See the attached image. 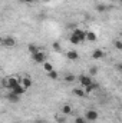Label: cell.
<instances>
[{
  "label": "cell",
  "mask_w": 122,
  "mask_h": 123,
  "mask_svg": "<svg viewBox=\"0 0 122 123\" xmlns=\"http://www.w3.org/2000/svg\"><path fill=\"white\" fill-rule=\"evenodd\" d=\"M55 119H56V122L58 123H66V115H56L55 116Z\"/></svg>",
  "instance_id": "2e32d148"
},
{
  "label": "cell",
  "mask_w": 122,
  "mask_h": 123,
  "mask_svg": "<svg viewBox=\"0 0 122 123\" xmlns=\"http://www.w3.org/2000/svg\"><path fill=\"white\" fill-rule=\"evenodd\" d=\"M62 113L63 115H66V116H69V115H72V112H73V109H72V106L70 105H63L61 107Z\"/></svg>",
  "instance_id": "4fadbf2b"
},
{
  "label": "cell",
  "mask_w": 122,
  "mask_h": 123,
  "mask_svg": "<svg viewBox=\"0 0 122 123\" xmlns=\"http://www.w3.org/2000/svg\"><path fill=\"white\" fill-rule=\"evenodd\" d=\"M19 83H20V77H17V76H6L1 80V86L4 89H9V90H12L13 87H16Z\"/></svg>",
  "instance_id": "7a4b0ae2"
},
{
  "label": "cell",
  "mask_w": 122,
  "mask_h": 123,
  "mask_svg": "<svg viewBox=\"0 0 122 123\" xmlns=\"http://www.w3.org/2000/svg\"><path fill=\"white\" fill-rule=\"evenodd\" d=\"M26 90H27V89H26V87H25V86H23L22 83H19V85H17L16 87H13V89H12V92L17 93L19 96H23V94H25V92H26Z\"/></svg>",
  "instance_id": "8fae6325"
},
{
  "label": "cell",
  "mask_w": 122,
  "mask_h": 123,
  "mask_svg": "<svg viewBox=\"0 0 122 123\" xmlns=\"http://www.w3.org/2000/svg\"><path fill=\"white\" fill-rule=\"evenodd\" d=\"M93 89H98V83H95V82H93L92 85H89L88 87H85V90H86V93H91L92 90H93Z\"/></svg>",
  "instance_id": "7402d4cb"
},
{
  "label": "cell",
  "mask_w": 122,
  "mask_h": 123,
  "mask_svg": "<svg viewBox=\"0 0 122 123\" xmlns=\"http://www.w3.org/2000/svg\"><path fill=\"white\" fill-rule=\"evenodd\" d=\"M92 76L91 74H81L79 76V85L82 87H88L89 85H92Z\"/></svg>",
  "instance_id": "5b68a950"
},
{
  "label": "cell",
  "mask_w": 122,
  "mask_h": 123,
  "mask_svg": "<svg viewBox=\"0 0 122 123\" xmlns=\"http://www.w3.org/2000/svg\"><path fill=\"white\" fill-rule=\"evenodd\" d=\"M69 40H70L72 44H79L83 40H86V31L76 27L75 30H72V33L69 34Z\"/></svg>",
  "instance_id": "6da1fadb"
},
{
  "label": "cell",
  "mask_w": 122,
  "mask_h": 123,
  "mask_svg": "<svg viewBox=\"0 0 122 123\" xmlns=\"http://www.w3.org/2000/svg\"><path fill=\"white\" fill-rule=\"evenodd\" d=\"M103 57H105V52L103 50H101V49L93 50V53H92V59L93 60H99V59H103Z\"/></svg>",
  "instance_id": "30bf717a"
},
{
  "label": "cell",
  "mask_w": 122,
  "mask_h": 123,
  "mask_svg": "<svg viewBox=\"0 0 122 123\" xmlns=\"http://www.w3.org/2000/svg\"><path fill=\"white\" fill-rule=\"evenodd\" d=\"M43 69H45V72H46V73H49V72H52V70H53V66H52L49 62H45V63H43Z\"/></svg>",
  "instance_id": "ac0fdd59"
},
{
  "label": "cell",
  "mask_w": 122,
  "mask_h": 123,
  "mask_svg": "<svg viewBox=\"0 0 122 123\" xmlns=\"http://www.w3.org/2000/svg\"><path fill=\"white\" fill-rule=\"evenodd\" d=\"M112 1H114V0H112Z\"/></svg>",
  "instance_id": "f1b7e54d"
},
{
  "label": "cell",
  "mask_w": 122,
  "mask_h": 123,
  "mask_svg": "<svg viewBox=\"0 0 122 123\" xmlns=\"http://www.w3.org/2000/svg\"><path fill=\"white\" fill-rule=\"evenodd\" d=\"M112 44H114V47H115L116 50H122V40H119V39H115V40L112 42Z\"/></svg>",
  "instance_id": "9a60e30c"
},
{
  "label": "cell",
  "mask_w": 122,
  "mask_h": 123,
  "mask_svg": "<svg viewBox=\"0 0 122 123\" xmlns=\"http://www.w3.org/2000/svg\"><path fill=\"white\" fill-rule=\"evenodd\" d=\"M32 59H33L34 63H37V64H43V63L46 62V53H45L43 50H39L37 53L32 55Z\"/></svg>",
  "instance_id": "277c9868"
},
{
  "label": "cell",
  "mask_w": 122,
  "mask_h": 123,
  "mask_svg": "<svg viewBox=\"0 0 122 123\" xmlns=\"http://www.w3.org/2000/svg\"><path fill=\"white\" fill-rule=\"evenodd\" d=\"M98 117H99V115H98V112L95 109H88L85 112V119L88 122H95V120H98Z\"/></svg>",
  "instance_id": "8992f818"
},
{
  "label": "cell",
  "mask_w": 122,
  "mask_h": 123,
  "mask_svg": "<svg viewBox=\"0 0 122 123\" xmlns=\"http://www.w3.org/2000/svg\"><path fill=\"white\" fill-rule=\"evenodd\" d=\"M96 73H98V67H96V66H91V69H89V74H91V76H95Z\"/></svg>",
  "instance_id": "603a6c76"
},
{
  "label": "cell",
  "mask_w": 122,
  "mask_h": 123,
  "mask_svg": "<svg viewBox=\"0 0 122 123\" xmlns=\"http://www.w3.org/2000/svg\"><path fill=\"white\" fill-rule=\"evenodd\" d=\"M20 3H23V4H30V3H33L34 0H19Z\"/></svg>",
  "instance_id": "4316f807"
},
{
  "label": "cell",
  "mask_w": 122,
  "mask_h": 123,
  "mask_svg": "<svg viewBox=\"0 0 122 123\" xmlns=\"http://www.w3.org/2000/svg\"><path fill=\"white\" fill-rule=\"evenodd\" d=\"M75 74H72V73H66L65 76H63V80L66 82V83H73L75 82Z\"/></svg>",
  "instance_id": "5bb4252c"
},
{
  "label": "cell",
  "mask_w": 122,
  "mask_h": 123,
  "mask_svg": "<svg viewBox=\"0 0 122 123\" xmlns=\"http://www.w3.org/2000/svg\"><path fill=\"white\" fill-rule=\"evenodd\" d=\"M6 99H7L10 103H17V102L20 100V96H19L17 93H14V92H12V90H10V92L6 94Z\"/></svg>",
  "instance_id": "52a82bcc"
},
{
  "label": "cell",
  "mask_w": 122,
  "mask_h": 123,
  "mask_svg": "<svg viewBox=\"0 0 122 123\" xmlns=\"http://www.w3.org/2000/svg\"><path fill=\"white\" fill-rule=\"evenodd\" d=\"M47 76H49L52 80H56V79L59 77V73H58L56 70H52V72H49V73H47Z\"/></svg>",
  "instance_id": "d6986e66"
},
{
  "label": "cell",
  "mask_w": 122,
  "mask_h": 123,
  "mask_svg": "<svg viewBox=\"0 0 122 123\" xmlns=\"http://www.w3.org/2000/svg\"><path fill=\"white\" fill-rule=\"evenodd\" d=\"M20 83L26 87V89H29L32 86V79L30 76H27V74H23V76H20Z\"/></svg>",
  "instance_id": "9c48e42d"
},
{
  "label": "cell",
  "mask_w": 122,
  "mask_h": 123,
  "mask_svg": "<svg viewBox=\"0 0 122 123\" xmlns=\"http://www.w3.org/2000/svg\"><path fill=\"white\" fill-rule=\"evenodd\" d=\"M86 40L95 42V40H96V34H95L93 31H86Z\"/></svg>",
  "instance_id": "e0dca14e"
},
{
  "label": "cell",
  "mask_w": 122,
  "mask_h": 123,
  "mask_svg": "<svg viewBox=\"0 0 122 123\" xmlns=\"http://www.w3.org/2000/svg\"><path fill=\"white\" fill-rule=\"evenodd\" d=\"M27 49H29V52H30L32 55H34V53H37V52H39V49H37V46H36V44H29V46H27Z\"/></svg>",
  "instance_id": "44dd1931"
},
{
  "label": "cell",
  "mask_w": 122,
  "mask_h": 123,
  "mask_svg": "<svg viewBox=\"0 0 122 123\" xmlns=\"http://www.w3.org/2000/svg\"><path fill=\"white\" fill-rule=\"evenodd\" d=\"M72 93L76 96V97H86V90H85V87H82V86H79V87H75L73 90H72Z\"/></svg>",
  "instance_id": "ba28073f"
},
{
  "label": "cell",
  "mask_w": 122,
  "mask_h": 123,
  "mask_svg": "<svg viewBox=\"0 0 122 123\" xmlns=\"http://www.w3.org/2000/svg\"><path fill=\"white\" fill-rule=\"evenodd\" d=\"M75 123H88V120L85 117H76L75 119Z\"/></svg>",
  "instance_id": "cb8c5ba5"
},
{
  "label": "cell",
  "mask_w": 122,
  "mask_h": 123,
  "mask_svg": "<svg viewBox=\"0 0 122 123\" xmlns=\"http://www.w3.org/2000/svg\"><path fill=\"white\" fill-rule=\"evenodd\" d=\"M96 10H98L99 13H105V12L108 10V7H106L105 4H96Z\"/></svg>",
  "instance_id": "ffe728a7"
},
{
  "label": "cell",
  "mask_w": 122,
  "mask_h": 123,
  "mask_svg": "<svg viewBox=\"0 0 122 123\" xmlns=\"http://www.w3.org/2000/svg\"><path fill=\"white\" fill-rule=\"evenodd\" d=\"M115 69H116V70H118V72L122 74V63H118V64L115 66Z\"/></svg>",
  "instance_id": "484cf974"
},
{
  "label": "cell",
  "mask_w": 122,
  "mask_h": 123,
  "mask_svg": "<svg viewBox=\"0 0 122 123\" xmlns=\"http://www.w3.org/2000/svg\"><path fill=\"white\" fill-rule=\"evenodd\" d=\"M0 43H1L3 47H14L16 46V39L12 37V36H4V37H1Z\"/></svg>",
  "instance_id": "3957f363"
},
{
  "label": "cell",
  "mask_w": 122,
  "mask_h": 123,
  "mask_svg": "<svg viewBox=\"0 0 122 123\" xmlns=\"http://www.w3.org/2000/svg\"><path fill=\"white\" fill-rule=\"evenodd\" d=\"M118 1H119V4H121V6H122V0H118Z\"/></svg>",
  "instance_id": "83f0119b"
},
{
  "label": "cell",
  "mask_w": 122,
  "mask_h": 123,
  "mask_svg": "<svg viewBox=\"0 0 122 123\" xmlns=\"http://www.w3.org/2000/svg\"><path fill=\"white\" fill-rule=\"evenodd\" d=\"M66 57H68L69 60H78V59H79V55H78V52H75V50H69V52H66Z\"/></svg>",
  "instance_id": "7c38bea8"
},
{
  "label": "cell",
  "mask_w": 122,
  "mask_h": 123,
  "mask_svg": "<svg viewBox=\"0 0 122 123\" xmlns=\"http://www.w3.org/2000/svg\"><path fill=\"white\" fill-rule=\"evenodd\" d=\"M52 46H53V49H55L56 52H61V49H62V47H61V44H59L58 42H55V43H53Z\"/></svg>",
  "instance_id": "d4e9b609"
}]
</instances>
